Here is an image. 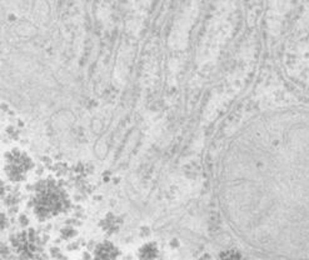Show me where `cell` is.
<instances>
[{"instance_id":"6da1fadb","label":"cell","mask_w":309,"mask_h":260,"mask_svg":"<svg viewBox=\"0 0 309 260\" xmlns=\"http://www.w3.org/2000/svg\"><path fill=\"white\" fill-rule=\"evenodd\" d=\"M33 204L35 214L40 219H49L64 211L68 207V198L55 181L44 180L35 189Z\"/></svg>"},{"instance_id":"7a4b0ae2","label":"cell","mask_w":309,"mask_h":260,"mask_svg":"<svg viewBox=\"0 0 309 260\" xmlns=\"http://www.w3.org/2000/svg\"><path fill=\"white\" fill-rule=\"evenodd\" d=\"M33 168L32 159L27 153L13 149L5 155V173L11 180H21Z\"/></svg>"},{"instance_id":"3957f363","label":"cell","mask_w":309,"mask_h":260,"mask_svg":"<svg viewBox=\"0 0 309 260\" xmlns=\"http://www.w3.org/2000/svg\"><path fill=\"white\" fill-rule=\"evenodd\" d=\"M13 247L19 257L24 260L34 258L38 253V238L33 230L23 231L11 239Z\"/></svg>"},{"instance_id":"277c9868","label":"cell","mask_w":309,"mask_h":260,"mask_svg":"<svg viewBox=\"0 0 309 260\" xmlns=\"http://www.w3.org/2000/svg\"><path fill=\"white\" fill-rule=\"evenodd\" d=\"M118 257V248L110 242H103L95 247L93 260H116Z\"/></svg>"},{"instance_id":"5b68a950","label":"cell","mask_w":309,"mask_h":260,"mask_svg":"<svg viewBox=\"0 0 309 260\" xmlns=\"http://www.w3.org/2000/svg\"><path fill=\"white\" fill-rule=\"evenodd\" d=\"M122 225V219L118 218L115 214L108 213L101 221V226L106 234H114L119 230Z\"/></svg>"},{"instance_id":"8992f818","label":"cell","mask_w":309,"mask_h":260,"mask_svg":"<svg viewBox=\"0 0 309 260\" xmlns=\"http://www.w3.org/2000/svg\"><path fill=\"white\" fill-rule=\"evenodd\" d=\"M138 257L139 260H158L159 259V249L155 243H146L138 250Z\"/></svg>"},{"instance_id":"52a82bcc","label":"cell","mask_w":309,"mask_h":260,"mask_svg":"<svg viewBox=\"0 0 309 260\" xmlns=\"http://www.w3.org/2000/svg\"><path fill=\"white\" fill-rule=\"evenodd\" d=\"M217 260H246V258L243 257V254L239 250L227 249L220 253Z\"/></svg>"},{"instance_id":"ba28073f","label":"cell","mask_w":309,"mask_h":260,"mask_svg":"<svg viewBox=\"0 0 309 260\" xmlns=\"http://www.w3.org/2000/svg\"><path fill=\"white\" fill-rule=\"evenodd\" d=\"M60 234L64 239L70 240V239H73L75 235H77V231H75V229L73 228V226H65V228L61 229Z\"/></svg>"},{"instance_id":"9c48e42d","label":"cell","mask_w":309,"mask_h":260,"mask_svg":"<svg viewBox=\"0 0 309 260\" xmlns=\"http://www.w3.org/2000/svg\"><path fill=\"white\" fill-rule=\"evenodd\" d=\"M151 233H152L151 228H148V226H143V228H140V237H143V238L149 237Z\"/></svg>"},{"instance_id":"30bf717a","label":"cell","mask_w":309,"mask_h":260,"mask_svg":"<svg viewBox=\"0 0 309 260\" xmlns=\"http://www.w3.org/2000/svg\"><path fill=\"white\" fill-rule=\"evenodd\" d=\"M180 243L178 239H172V242H170V247L172 248H179Z\"/></svg>"},{"instance_id":"8fae6325","label":"cell","mask_w":309,"mask_h":260,"mask_svg":"<svg viewBox=\"0 0 309 260\" xmlns=\"http://www.w3.org/2000/svg\"><path fill=\"white\" fill-rule=\"evenodd\" d=\"M5 223H6L5 215H3V214H1V229L5 228Z\"/></svg>"},{"instance_id":"7c38bea8","label":"cell","mask_w":309,"mask_h":260,"mask_svg":"<svg viewBox=\"0 0 309 260\" xmlns=\"http://www.w3.org/2000/svg\"><path fill=\"white\" fill-rule=\"evenodd\" d=\"M20 223H21V225H25V224H28L27 216H21V218H20Z\"/></svg>"}]
</instances>
